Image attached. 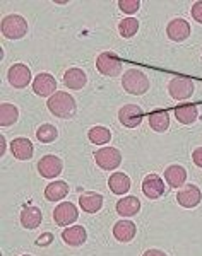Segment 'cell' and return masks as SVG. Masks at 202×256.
I'll return each mask as SVG.
<instances>
[{
    "label": "cell",
    "instance_id": "obj_1",
    "mask_svg": "<svg viewBox=\"0 0 202 256\" xmlns=\"http://www.w3.org/2000/svg\"><path fill=\"white\" fill-rule=\"evenodd\" d=\"M47 106L50 110V113L57 118H72L77 111L76 99L69 92H55L52 98H48Z\"/></svg>",
    "mask_w": 202,
    "mask_h": 256
},
{
    "label": "cell",
    "instance_id": "obj_2",
    "mask_svg": "<svg viewBox=\"0 0 202 256\" xmlns=\"http://www.w3.org/2000/svg\"><path fill=\"white\" fill-rule=\"evenodd\" d=\"M122 88L125 89L129 94H134V96H142V94H146L147 89H149V79H147V76L142 72V70L130 68V70H127V72L123 74Z\"/></svg>",
    "mask_w": 202,
    "mask_h": 256
},
{
    "label": "cell",
    "instance_id": "obj_3",
    "mask_svg": "<svg viewBox=\"0 0 202 256\" xmlns=\"http://www.w3.org/2000/svg\"><path fill=\"white\" fill-rule=\"evenodd\" d=\"M0 30H2L4 38L21 40V38H24L26 32H28V22L23 16L9 14L2 19V22H0Z\"/></svg>",
    "mask_w": 202,
    "mask_h": 256
},
{
    "label": "cell",
    "instance_id": "obj_4",
    "mask_svg": "<svg viewBox=\"0 0 202 256\" xmlns=\"http://www.w3.org/2000/svg\"><path fill=\"white\" fill-rule=\"evenodd\" d=\"M94 160L105 171H113L122 164V154L115 147H101L94 152Z\"/></svg>",
    "mask_w": 202,
    "mask_h": 256
},
{
    "label": "cell",
    "instance_id": "obj_5",
    "mask_svg": "<svg viewBox=\"0 0 202 256\" xmlns=\"http://www.w3.org/2000/svg\"><path fill=\"white\" fill-rule=\"evenodd\" d=\"M98 72L106 77H117L122 72V60L118 58L117 53L113 52H103L96 58Z\"/></svg>",
    "mask_w": 202,
    "mask_h": 256
},
{
    "label": "cell",
    "instance_id": "obj_6",
    "mask_svg": "<svg viewBox=\"0 0 202 256\" xmlns=\"http://www.w3.org/2000/svg\"><path fill=\"white\" fill-rule=\"evenodd\" d=\"M77 217H79V212H77V207L72 202H62L53 210V220H55L57 226L62 227L74 224L77 220Z\"/></svg>",
    "mask_w": 202,
    "mask_h": 256
},
{
    "label": "cell",
    "instance_id": "obj_7",
    "mask_svg": "<svg viewBox=\"0 0 202 256\" xmlns=\"http://www.w3.org/2000/svg\"><path fill=\"white\" fill-rule=\"evenodd\" d=\"M168 90H170V96L173 99L185 101L193 94V80L188 79V77H175V79L170 80Z\"/></svg>",
    "mask_w": 202,
    "mask_h": 256
},
{
    "label": "cell",
    "instance_id": "obj_8",
    "mask_svg": "<svg viewBox=\"0 0 202 256\" xmlns=\"http://www.w3.org/2000/svg\"><path fill=\"white\" fill-rule=\"evenodd\" d=\"M7 80L16 89L28 88L31 82V70L24 64H14L9 68V72H7Z\"/></svg>",
    "mask_w": 202,
    "mask_h": 256
},
{
    "label": "cell",
    "instance_id": "obj_9",
    "mask_svg": "<svg viewBox=\"0 0 202 256\" xmlns=\"http://www.w3.org/2000/svg\"><path fill=\"white\" fill-rule=\"evenodd\" d=\"M33 90L41 98H52L57 90V79L52 74L41 72L33 80Z\"/></svg>",
    "mask_w": 202,
    "mask_h": 256
},
{
    "label": "cell",
    "instance_id": "obj_10",
    "mask_svg": "<svg viewBox=\"0 0 202 256\" xmlns=\"http://www.w3.org/2000/svg\"><path fill=\"white\" fill-rule=\"evenodd\" d=\"M142 116H144V113H142L141 106H137V104H125L118 111V120H120L122 125L127 128L139 126L142 123Z\"/></svg>",
    "mask_w": 202,
    "mask_h": 256
},
{
    "label": "cell",
    "instance_id": "obj_11",
    "mask_svg": "<svg viewBox=\"0 0 202 256\" xmlns=\"http://www.w3.org/2000/svg\"><path fill=\"white\" fill-rule=\"evenodd\" d=\"M62 169H64V162L57 156H43L38 160V172L43 178H48V180L59 176Z\"/></svg>",
    "mask_w": 202,
    "mask_h": 256
},
{
    "label": "cell",
    "instance_id": "obj_12",
    "mask_svg": "<svg viewBox=\"0 0 202 256\" xmlns=\"http://www.w3.org/2000/svg\"><path fill=\"white\" fill-rule=\"evenodd\" d=\"M176 202L185 208H193L202 202V193L195 184H185L183 190L176 193Z\"/></svg>",
    "mask_w": 202,
    "mask_h": 256
},
{
    "label": "cell",
    "instance_id": "obj_13",
    "mask_svg": "<svg viewBox=\"0 0 202 256\" xmlns=\"http://www.w3.org/2000/svg\"><path fill=\"white\" fill-rule=\"evenodd\" d=\"M166 34L171 41H176V43L185 41L190 36V24L182 18L173 19L170 20V24H168V28H166Z\"/></svg>",
    "mask_w": 202,
    "mask_h": 256
},
{
    "label": "cell",
    "instance_id": "obj_14",
    "mask_svg": "<svg viewBox=\"0 0 202 256\" xmlns=\"http://www.w3.org/2000/svg\"><path fill=\"white\" fill-rule=\"evenodd\" d=\"M142 192L151 200H156L164 193V183L158 174H147L142 180Z\"/></svg>",
    "mask_w": 202,
    "mask_h": 256
},
{
    "label": "cell",
    "instance_id": "obj_15",
    "mask_svg": "<svg viewBox=\"0 0 202 256\" xmlns=\"http://www.w3.org/2000/svg\"><path fill=\"white\" fill-rule=\"evenodd\" d=\"M11 150H12V156L19 160H30L35 154V148H33V144L30 138H24V137H19V138H14L11 142Z\"/></svg>",
    "mask_w": 202,
    "mask_h": 256
},
{
    "label": "cell",
    "instance_id": "obj_16",
    "mask_svg": "<svg viewBox=\"0 0 202 256\" xmlns=\"http://www.w3.org/2000/svg\"><path fill=\"white\" fill-rule=\"evenodd\" d=\"M62 239H64L65 244L77 248V246H82L86 242V239H88V232H86V229L82 226H72L62 232Z\"/></svg>",
    "mask_w": 202,
    "mask_h": 256
},
{
    "label": "cell",
    "instance_id": "obj_17",
    "mask_svg": "<svg viewBox=\"0 0 202 256\" xmlns=\"http://www.w3.org/2000/svg\"><path fill=\"white\" fill-rule=\"evenodd\" d=\"M41 220H43V216H41V210L38 207L28 205L21 210V224L24 229H36L41 224Z\"/></svg>",
    "mask_w": 202,
    "mask_h": 256
},
{
    "label": "cell",
    "instance_id": "obj_18",
    "mask_svg": "<svg viewBox=\"0 0 202 256\" xmlns=\"http://www.w3.org/2000/svg\"><path fill=\"white\" fill-rule=\"evenodd\" d=\"M135 232H137L135 224L130 220H118L113 226V236L120 242H130L135 238Z\"/></svg>",
    "mask_w": 202,
    "mask_h": 256
},
{
    "label": "cell",
    "instance_id": "obj_19",
    "mask_svg": "<svg viewBox=\"0 0 202 256\" xmlns=\"http://www.w3.org/2000/svg\"><path fill=\"white\" fill-rule=\"evenodd\" d=\"M64 84L72 90H79L88 84V77H86L84 70L74 67V68H69L67 72L64 74Z\"/></svg>",
    "mask_w": 202,
    "mask_h": 256
},
{
    "label": "cell",
    "instance_id": "obj_20",
    "mask_svg": "<svg viewBox=\"0 0 202 256\" xmlns=\"http://www.w3.org/2000/svg\"><path fill=\"white\" fill-rule=\"evenodd\" d=\"M79 205L86 214H96L103 207V196L96 192H88L79 198Z\"/></svg>",
    "mask_w": 202,
    "mask_h": 256
},
{
    "label": "cell",
    "instance_id": "obj_21",
    "mask_svg": "<svg viewBox=\"0 0 202 256\" xmlns=\"http://www.w3.org/2000/svg\"><path fill=\"white\" fill-rule=\"evenodd\" d=\"M164 180H166L170 188H182L185 184V180H187V171H185L182 166L175 164V166L166 168V171H164Z\"/></svg>",
    "mask_w": 202,
    "mask_h": 256
},
{
    "label": "cell",
    "instance_id": "obj_22",
    "mask_svg": "<svg viewBox=\"0 0 202 256\" xmlns=\"http://www.w3.org/2000/svg\"><path fill=\"white\" fill-rule=\"evenodd\" d=\"M147 120H149V126L156 132V134H163V132H166L168 128H170V114H168V111H164V110L151 111V114Z\"/></svg>",
    "mask_w": 202,
    "mask_h": 256
},
{
    "label": "cell",
    "instance_id": "obj_23",
    "mask_svg": "<svg viewBox=\"0 0 202 256\" xmlns=\"http://www.w3.org/2000/svg\"><path fill=\"white\" fill-rule=\"evenodd\" d=\"M141 210V202L137 196H125L117 202V214L122 217H132Z\"/></svg>",
    "mask_w": 202,
    "mask_h": 256
},
{
    "label": "cell",
    "instance_id": "obj_24",
    "mask_svg": "<svg viewBox=\"0 0 202 256\" xmlns=\"http://www.w3.org/2000/svg\"><path fill=\"white\" fill-rule=\"evenodd\" d=\"M130 178L125 174V172H115V174L110 176L108 180V188L115 195H123L130 190Z\"/></svg>",
    "mask_w": 202,
    "mask_h": 256
},
{
    "label": "cell",
    "instance_id": "obj_25",
    "mask_svg": "<svg viewBox=\"0 0 202 256\" xmlns=\"http://www.w3.org/2000/svg\"><path fill=\"white\" fill-rule=\"evenodd\" d=\"M69 193V186L65 181H53V183L48 184L45 188V198L48 202H60L67 196Z\"/></svg>",
    "mask_w": 202,
    "mask_h": 256
},
{
    "label": "cell",
    "instance_id": "obj_26",
    "mask_svg": "<svg viewBox=\"0 0 202 256\" xmlns=\"http://www.w3.org/2000/svg\"><path fill=\"white\" fill-rule=\"evenodd\" d=\"M199 116L195 104H180L175 108V118L178 120L182 125H192Z\"/></svg>",
    "mask_w": 202,
    "mask_h": 256
},
{
    "label": "cell",
    "instance_id": "obj_27",
    "mask_svg": "<svg viewBox=\"0 0 202 256\" xmlns=\"http://www.w3.org/2000/svg\"><path fill=\"white\" fill-rule=\"evenodd\" d=\"M19 110L18 106L11 104V102H2L0 104V126H11L18 122Z\"/></svg>",
    "mask_w": 202,
    "mask_h": 256
},
{
    "label": "cell",
    "instance_id": "obj_28",
    "mask_svg": "<svg viewBox=\"0 0 202 256\" xmlns=\"http://www.w3.org/2000/svg\"><path fill=\"white\" fill-rule=\"evenodd\" d=\"M88 137L94 146H105V144H108L111 140V132L105 126H93L88 132Z\"/></svg>",
    "mask_w": 202,
    "mask_h": 256
},
{
    "label": "cell",
    "instance_id": "obj_29",
    "mask_svg": "<svg viewBox=\"0 0 202 256\" xmlns=\"http://www.w3.org/2000/svg\"><path fill=\"white\" fill-rule=\"evenodd\" d=\"M57 137H59V130L53 125H50V123H45V125H41L38 130H36V138L43 144L55 142Z\"/></svg>",
    "mask_w": 202,
    "mask_h": 256
},
{
    "label": "cell",
    "instance_id": "obj_30",
    "mask_svg": "<svg viewBox=\"0 0 202 256\" xmlns=\"http://www.w3.org/2000/svg\"><path fill=\"white\" fill-rule=\"evenodd\" d=\"M139 31V20L134 19V18H125L120 20V24H118V32L122 34V38H132V36H135V32Z\"/></svg>",
    "mask_w": 202,
    "mask_h": 256
},
{
    "label": "cell",
    "instance_id": "obj_31",
    "mask_svg": "<svg viewBox=\"0 0 202 256\" xmlns=\"http://www.w3.org/2000/svg\"><path fill=\"white\" fill-rule=\"evenodd\" d=\"M118 7H120V10L123 14H135V12L139 10V7H141V2L139 0H120L118 2Z\"/></svg>",
    "mask_w": 202,
    "mask_h": 256
},
{
    "label": "cell",
    "instance_id": "obj_32",
    "mask_svg": "<svg viewBox=\"0 0 202 256\" xmlns=\"http://www.w3.org/2000/svg\"><path fill=\"white\" fill-rule=\"evenodd\" d=\"M190 14H192L193 20H197L199 24H202V0H199V2L193 4Z\"/></svg>",
    "mask_w": 202,
    "mask_h": 256
},
{
    "label": "cell",
    "instance_id": "obj_33",
    "mask_svg": "<svg viewBox=\"0 0 202 256\" xmlns=\"http://www.w3.org/2000/svg\"><path fill=\"white\" fill-rule=\"evenodd\" d=\"M52 241H53V234L47 232V234H41V236L36 239V244H38V246H48Z\"/></svg>",
    "mask_w": 202,
    "mask_h": 256
},
{
    "label": "cell",
    "instance_id": "obj_34",
    "mask_svg": "<svg viewBox=\"0 0 202 256\" xmlns=\"http://www.w3.org/2000/svg\"><path fill=\"white\" fill-rule=\"evenodd\" d=\"M192 160L195 166L202 168V147H197L195 150L192 152Z\"/></svg>",
    "mask_w": 202,
    "mask_h": 256
},
{
    "label": "cell",
    "instance_id": "obj_35",
    "mask_svg": "<svg viewBox=\"0 0 202 256\" xmlns=\"http://www.w3.org/2000/svg\"><path fill=\"white\" fill-rule=\"evenodd\" d=\"M142 256H168V254L161 250H147V251H144Z\"/></svg>",
    "mask_w": 202,
    "mask_h": 256
},
{
    "label": "cell",
    "instance_id": "obj_36",
    "mask_svg": "<svg viewBox=\"0 0 202 256\" xmlns=\"http://www.w3.org/2000/svg\"><path fill=\"white\" fill-rule=\"evenodd\" d=\"M23 256H30V254H23Z\"/></svg>",
    "mask_w": 202,
    "mask_h": 256
}]
</instances>
